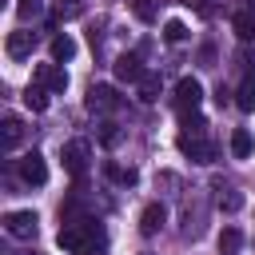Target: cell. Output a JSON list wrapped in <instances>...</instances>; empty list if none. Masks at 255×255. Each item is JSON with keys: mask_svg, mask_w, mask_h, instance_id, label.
Here are the masks:
<instances>
[{"mask_svg": "<svg viewBox=\"0 0 255 255\" xmlns=\"http://www.w3.org/2000/svg\"><path fill=\"white\" fill-rule=\"evenodd\" d=\"M199 104H203V84H199L195 76H183V80L175 84V112L187 120V116H195Z\"/></svg>", "mask_w": 255, "mask_h": 255, "instance_id": "7a4b0ae2", "label": "cell"}, {"mask_svg": "<svg viewBox=\"0 0 255 255\" xmlns=\"http://www.w3.org/2000/svg\"><path fill=\"white\" fill-rule=\"evenodd\" d=\"M231 28H235L239 40H255V16L251 12H235L231 16Z\"/></svg>", "mask_w": 255, "mask_h": 255, "instance_id": "ffe728a7", "label": "cell"}, {"mask_svg": "<svg viewBox=\"0 0 255 255\" xmlns=\"http://www.w3.org/2000/svg\"><path fill=\"white\" fill-rule=\"evenodd\" d=\"M48 52H52V64H68V60L76 56V40H72L68 32H64V36H52V48H48Z\"/></svg>", "mask_w": 255, "mask_h": 255, "instance_id": "5bb4252c", "label": "cell"}, {"mask_svg": "<svg viewBox=\"0 0 255 255\" xmlns=\"http://www.w3.org/2000/svg\"><path fill=\"white\" fill-rule=\"evenodd\" d=\"M32 32H8V40H4V52L12 56V60H24V56H32Z\"/></svg>", "mask_w": 255, "mask_h": 255, "instance_id": "8fae6325", "label": "cell"}, {"mask_svg": "<svg viewBox=\"0 0 255 255\" xmlns=\"http://www.w3.org/2000/svg\"><path fill=\"white\" fill-rule=\"evenodd\" d=\"M251 151H255L251 131H247V128H235V131H231V155H235V159H247Z\"/></svg>", "mask_w": 255, "mask_h": 255, "instance_id": "9a60e30c", "label": "cell"}, {"mask_svg": "<svg viewBox=\"0 0 255 255\" xmlns=\"http://www.w3.org/2000/svg\"><path fill=\"white\" fill-rule=\"evenodd\" d=\"M60 159H64V171L68 175L84 179V171H88V139H68L60 147Z\"/></svg>", "mask_w": 255, "mask_h": 255, "instance_id": "277c9868", "label": "cell"}, {"mask_svg": "<svg viewBox=\"0 0 255 255\" xmlns=\"http://www.w3.org/2000/svg\"><path fill=\"white\" fill-rule=\"evenodd\" d=\"M24 108L28 112H44L48 108V88L44 84H28L24 88Z\"/></svg>", "mask_w": 255, "mask_h": 255, "instance_id": "2e32d148", "label": "cell"}, {"mask_svg": "<svg viewBox=\"0 0 255 255\" xmlns=\"http://www.w3.org/2000/svg\"><path fill=\"white\" fill-rule=\"evenodd\" d=\"M243 247V231L239 227H223L219 231V255H235Z\"/></svg>", "mask_w": 255, "mask_h": 255, "instance_id": "ac0fdd59", "label": "cell"}, {"mask_svg": "<svg viewBox=\"0 0 255 255\" xmlns=\"http://www.w3.org/2000/svg\"><path fill=\"white\" fill-rule=\"evenodd\" d=\"M16 171H20V179L32 183V187H44V183H48V163H44L40 151H24L20 163H16Z\"/></svg>", "mask_w": 255, "mask_h": 255, "instance_id": "5b68a950", "label": "cell"}, {"mask_svg": "<svg viewBox=\"0 0 255 255\" xmlns=\"http://www.w3.org/2000/svg\"><path fill=\"white\" fill-rule=\"evenodd\" d=\"M112 72H116V80H124V84H139L147 68H143V60H139L135 52H124V56H116Z\"/></svg>", "mask_w": 255, "mask_h": 255, "instance_id": "52a82bcc", "label": "cell"}, {"mask_svg": "<svg viewBox=\"0 0 255 255\" xmlns=\"http://www.w3.org/2000/svg\"><path fill=\"white\" fill-rule=\"evenodd\" d=\"M36 227H40L36 211H8L4 215V231L12 239H36Z\"/></svg>", "mask_w": 255, "mask_h": 255, "instance_id": "8992f818", "label": "cell"}, {"mask_svg": "<svg viewBox=\"0 0 255 255\" xmlns=\"http://www.w3.org/2000/svg\"><path fill=\"white\" fill-rule=\"evenodd\" d=\"M163 223H167V207H163V203H147V207L139 211V231H143V235H159Z\"/></svg>", "mask_w": 255, "mask_h": 255, "instance_id": "30bf717a", "label": "cell"}, {"mask_svg": "<svg viewBox=\"0 0 255 255\" xmlns=\"http://www.w3.org/2000/svg\"><path fill=\"white\" fill-rule=\"evenodd\" d=\"M128 4H131V12H135L143 24H151V20H155V4H151V0H128Z\"/></svg>", "mask_w": 255, "mask_h": 255, "instance_id": "d4e9b609", "label": "cell"}, {"mask_svg": "<svg viewBox=\"0 0 255 255\" xmlns=\"http://www.w3.org/2000/svg\"><path fill=\"white\" fill-rule=\"evenodd\" d=\"M163 40H167V44H183V40H187V24H183V20H167V24H163Z\"/></svg>", "mask_w": 255, "mask_h": 255, "instance_id": "7402d4cb", "label": "cell"}, {"mask_svg": "<svg viewBox=\"0 0 255 255\" xmlns=\"http://www.w3.org/2000/svg\"><path fill=\"white\" fill-rule=\"evenodd\" d=\"M56 16H60V20H76V16H84V0H60V4H56Z\"/></svg>", "mask_w": 255, "mask_h": 255, "instance_id": "603a6c76", "label": "cell"}, {"mask_svg": "<svg viewBox=\"0 0 255 255\" xmlns=\"http://www.w3.org/2000/svg\"><path fill=\"white\" fill-rule=\"evenodd\" d=\"M20 139H24V124H20L16 116H4V124H0V147L12 151Z\"/></svg>", "mask_w": 255, "mask_h": 255, "instance_id": "4fadbf2b", "label": "cell"}, {"mask_svg": "<svg viewBox=\"0 0 255 255\" xmlns=\"http://www.w3.org/2000/svg\"><path fill=\"white\" fill-rule=\"evenodd\" d=\"M219 195H215V203H219V211H239L243 207V195L235 191V187H215Z\"/></svg>", "mask_w": 255, "mask_h": 255, "instance_id": "44dd1931", "label": "cell"}, {"mask_svg": "<svg viewBox=\"0 0 255 255\" xmlns=\"http://www.w3.org/2000/svg\"><path fill=\"white\" fill-rule=\"evenodd\" d=\"M36 84H44L48 92H64L68 88V72L60 64H40L36 68Z\"/></svg>", "mask_w": 255, "mask_h": 255, "instance_id": "9c48e42d", "label": "cell"}, {"mask_svg": "<svg viewBox=\"0 0 255 255\" xmlns=\"http://www.w3.org/2000/svg\"><path fill=\"white\" fill-rule=\"evenodd\" d=\"M84 104H88V112H116L120 108V96H116L112 84H92Z\"/></svg>", "mask_w": 255, "mask_h": 255, "instance_id": "ba28073f", "label": "cell"}, {"mask_svg": "<svg viewBox=\"0 0 255 255\" xmlns=\"http://www.w3.org/2000/svg\"><path fill=\"white\" fill-rule=\"evenodd\" d=\"M104 175H108V179H116V183H124V187H131V183L139 179V175H135V167H120V163H112V159L104 163Z\"/></svg>", "mask_w": 255, "mask_h": 255, "instance_id": "d6986e66", "label": "cell"}, {"mask_svg": "<svg viewBox=\"0 0 255 255\" xmlns=\"http://www.w3.org/2000/svg\"><path fill=\"white\" fill-rule=\"evenodd\" d=\"M235 108L239 112H255V72H243V80L235 88Z\"/></svg>", "mask_w": 255, "mask_h": 255, "instance_id": "7c38bea8", "label": "cell"}, {"mask_svg": "<svg viewBox=\"0 0 255 255\" xmlns=\"http://www.w3.org/2000/svg\"><path fill=\"white\" fill-rule=\"evenodd\" d=\"M16 12H20V20H36L44 12V4L40 0H16Z\"/></svg>", "mask_w": 255, "mask_h": 255, "instance_id": "cb8c5ba5", "label": "cell"}, {"mask_svg": "<svg viewBox=\"0 0 255 255\" xmlns=\"http://www.w3.org/2000/svg\"><path fill=\"white\" fill-rule=\"evenodd\" d=\"M135 88H139V100L143 104H155L159 100V72H143V80Z\"/></svg>", "mask_w": 255, "mask_h": 255, "instance_id": "e0dca14e", "label": "cell"}, {"mask_svg": "<svg viewBox=\"0 0 255 255\" xmlns=\"http://www.w3.org/2000/svg\"><path fill=\"white\" fill-rule=\"evenodd\" d=\"M199 60H203V68H211V60H215V48H211V44H203V48H199Z\"/></svg>", "mask_w": 255, "mask_h": 255, "instance_id": "4316f807", "label": "cell"}, {"mask_svg": "<svg viewBox=\"0 0 255 255\" xmlns=\"http://www.w3.org/2000/svg\"><path fill=\"white\" fill-rule=\"evenodd\" d=\"M96 243H100V235H96V227H92L88 219H84V223H64V227L56 231V247L68 251V255H92Z\"/></svg>", "mask_w": 255, "mask_h": 255, "instance_id": "6da1fadb", "label": "cell"}, {"mask_svg": "<svg viewBox=\"0 0 255 255\" xmlns=\"http://www.w3.org/2000/svg\"><path fill=\"white\" fill-rule=\"evenodd\" d=\"M100 139H104V143L112 147V143L120 139V131H116V124H104V128H100Z\"/></svg>", "mask_w": 255, "mask_h": 255, "instance_id": "484cf974", "label": "cell"}, {"mask_svg": "<svg viewBox=\"0 0 255 255\" xmlns=\"http://www.w3.org/2000/svg\"><path fill=\"white\" fill-rule=\"evenodd\" d=\"M179 151L191 159V163H215V143L211 139H203V131H183L179 135Z\"/></svg>", "mask_w": 255, "mask_h": 255, "instance_id": "3957f363", "label": "cell"}]
</instances>
